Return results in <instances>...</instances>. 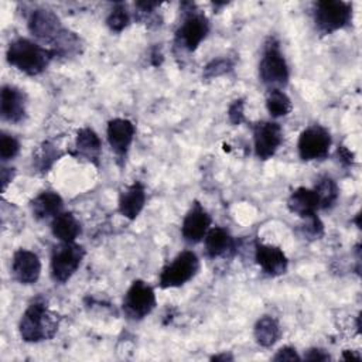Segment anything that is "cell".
<instances>
[{
  "label": "cell",
  "mask_w": 362,
  "mask_h": 362,
  "mask_svg": "<svg viewBox=\"0 0 362 362\" xmlns=\"http://www.w3.org/2000/svg\"><path fill=\"white\" fill-rule=\"evenodd\" d=\"M259 75L263 83L279 89L277 86H284L288 81V66L280 51L279 42L270 38L263 49V57L259 64Z\"/></svg>",
  "instance_id": "3"
},
{
  "label": "cell",
  "mask_w": 362,
  "mask_h": 362,
  "mask_svg": "<svg viewBox=\"0 0 362 362\" xmlns=\"http://www.w3.org/2000/svg\"><path fill=\"white\" fill-rule=\"evenodd\" d=\"M55 160H58V153L55 151L54 146L49 143H44L41 151L38 154V165L41 170H47Z\"/></svg>",
  "instance_id": "28"
},
{
  "label": "cell",
  "mask_w": 362,
  "mask_h": 362,
  "mask_svg": "<svg viewBox=\"0 0 362 362\" xmlns=\"http://www.w3.org/2000/svg\"><path fill=\"white\" fill-rule=\"evenodd\" d=\"M134 132H136L134 124L127 119L116 117L107 123V129H106L107 141H109L112 150L119 157H123L127 153V150L133 141Z\"/></svg>",
  "instance_id": "14"
},
{
  "label": "cell",
  "mask_w": 362,
  "mask_h": 362,
  "mask_svg": "<svg viewBox=\"0 0 362 362\" xmlns=\"http://www.w3.org/2000/svg\"><path fill=\"white\" fill-rule=\"evenodd\" d=\"M287 206L290 212L298 215L300 218H311L317 215V209H320V199L314 189L300 187L291 192L287 201Z\"/></svg>",
  "instance_id": "17"
},
{
  "label": "cell",
  "mask_w": 362,
  "mask_h": 362,
  "mask_svg": "<svg viewBox=\"0 0 362 362\" xmlns=\"http://www.w3.org/2000/svg\"><path fill=\"white\" fill-rule=\"evenodd\" d=\"M266 107L273 117L286 116L291 110V100L283 90L272 89L266 99Z\"/></svg>",
  "instance_id": "25"
},
{
  "label": "cell",
  "mask_w": 362,
  "mask_h": 362,
  "mask_svg": "<svg viewBox=\"0 0 362 362\" xmlns=\"http://www.w3.org/2000/svg\"><path fill=\"white\" fill-rule=\"evenodd\" d=\"M20 151V143L8 134H1L0 137V156L3 160H10L16 157Z\"/></svg>",
  "instance_id": "27"
},
{
  "label": "cell",
  "mask_w": 362,
  "mask_h": 362,
  "mask_svg": "<svg viewBox=\"0 0 362 362\" xmlns=\"http://www.w3.org/2000/svg\"><path fill=\"white\" fill-rule=\"evenodd\" d=\"M331 147V136L327 129L320 124L307 127L298 137L297 148L303 160H321L328 156Z\"/></svg>",
  "instance_id": "8"
},
{
  "label": "cell",
  "mask_w": 362,
  "mask_h": 362,
  "mask_svg": "<svg viewBox=\"0 0 362 362\" xmlns=\"http://www.w3.org/2000/svg\"><path fill=\"white\" fill-rule=\"evenodd\" d=\"M199 270V259L191 250L181 252L160 273V286L163 288L180 287L191 280Z\"/></svg>",
  "instance_id": "6"
},
{
  "label": "cell",
  "mask_w": 362,
  "mask_h": 362,
  "mask_svg": "<svg viewBox=\"0 0 362 362\" xmlns=\"http://www.w3.org/2000/svg\"><path fill=\"white\" fill-rule=\"evenodd\" d=\"M0 113L4 120L18 123L25 116V96L11 85H4L0 93Z\"/></svg>",
  "instance_id": "15"
},
{
  "label": "cell",
  "mask_w": 362,
  "mask_h": 362,
  "mask_svg": "<svg viewBox=\"0 0 362 362\" xmlns=\"http://www.w3.org/2000/svg\"><path fill=\"white\" fill-rule=\"evenodd\" d=\"M204 243H205V252L209 257L225 256L235 249L232 236L228 233V230L219 226H214L208 229L204 238Z\"/></svg>",
  "instance_id": "19"
},
{
  "label": "cell",
  "mask_w": 362,
  "mask_h": 362,
  "mask_svg": "<svg viewBox=\"0 0 362 362\" xmlns=\"http://www.w3.org/2000/svg\"><path fill=\"white\" fill-rule=\"evenodd\" d=\"M232 65L229 64L228 59H216V61H212L211 64L206 65L205 68V76L208 78H212V76H218L223 72H226Z\"/></svg>",
  "instance_id": "29"
},
{
  "label": "cell",
  "mask_w": 362,
  "mask_h": 362,
  "mask_svg": "<svg viewBox=\"0 0 362 362\" xmlns=\"http://www.w3.org/2000/svg\"><path fill=\"white\" fill-rule=\"evenodd\" d=\"M253 141L256 156L262 160H267L280 147L283 141V132L276 122H259L253 126Z\"/></svg>",
  "instance_id": "9"
},
{
  "label": "cell",
  "mask_w": 362,
  "mask_h": 362,
  "mask_svg": "<svg viewBox=\"0 0 362 362\" xmlns=\"http://www.w3.org/2000/svg\"><path fill=\"white\" fill-rule=\"evenodd\" d=\"M314 191L320 199V208H329L339 194L335 181L328 175H324L317 181Z\"/></svg>",
  "instance_id": "24"
},
{
  "label": "cell",
  "mask_w": 362,
  "mask_h": 362,
  "mask_svg": "<svg viewBox=\"0 0 362 362\" xmlns=\"http://www.w3.org/2000/svg\"><path fill=\"white\" fill-rule=\"evenodd\" d=\"M11 273L18 283L33 284L40 277L41 262L34 252L27 249H20L13 256Z\"/></svg>",
  "instance_id": "12"
},
{
  "label": "cell",
  "mask_w": 362,
  "mask_h": 362,
  "mask_svg": "<svg viewBox=\"0 0 362 362\" xmlns=\"http://www.w3.org/2000/svg\"><path fill=\"white\" fill-rule=\"evenodd\" d=\"M85 250L74 242H62L51 256V276L58 283L68 281L81 266Z\"/></svg>",
  "instance_id": "5"
},
{
  "label": "cell",
  "mask_w": 362,
  "mask_h": 362,
  "mask_svg": "<svg viewBox=\"0 0 362 362\" xmlns=\"http://www.w3.org/2000/svg\"><path fill=\"white\" fill-rule=\"evenodd\" d=\"M304 358H305L307 361H328V359H329V355L325 354V352L321 351V349H315V348H314V349H310Z\"/></svg>",
  "instance_id": "32"
},
{
  "label": "cell",
  "mask_w": 362,
  "mask_h": 362,
  "mask_svg": "<svg viewBox=\"0 0 362 362\" xmlns=\"http://www.w3.org/2000/svg\"><path fill=\"white\" fill-rule=\"evenodd\" d=\"M211 359L212 361H232V356L228 354H222V355H214Z\"/></svg>",
  "instance_id": "34"
},
{
  "label": "cell",
  "mask_w": 362,
  "mask_h": 362,
  "mask_svg": "<svg viewBox=\"0 0 362 362\" xmlns=\"http://www.w3.org/2000/svg\"><path fill=\"white\" fill-rule=\"evenodd\" d=\"M338 156H339V160L344 163V164H351L354 161V154L344 146H341L338 148Z\"/></svg>",
  "instance_id": "33"
},
{
  "label": "cell",
  "mask_w": 362,
  "mask_h": 362,
  "mask_svg": "<svg viewBox=\"0 0 362 362\" xmlns=\"http://www.w3.org/2000/svg\"><path fill=\"white\" fill-rule=\"evenodd\" d=\"M51 230L61 242H74L81 233V225L71 212H59L52 218Z\"/></svg>",
  "instance_id": "21"
},
{
  "label": "cell",
  "mask_w": 362,
  "mask_h": 362,
  "mask_svg": "<svg viewBox=\"0 0 362 362\" xmlns=\"http://www.w3.org/2000/svg\"><path fill=\"white\" fill-rule=\"evenodd\" d=\"M209 30L208 20L204 14L197 11H188L182 24L177 30V42L187 51H194L206 37Z\"/></svg>",
  "instance_id": "10"
},
{
  "label": "cell",
  "mask_w": 362,
  "mask_h": 362,
  "mask_svg": "<svg viewBox=\"0 0 362 362\" xmlns=\"http://www.w3.org/2000/svg\"><path fill=\"white\" fill-rule=\"evenodd\" d=\"M156 307L154 290L141 280H134L129 287L124 300L123 311L129 318L141 320L148 315Z\"/></svg>",
  "instance_id": "7"
},
{
  "label": "cell",
  "mask_w": 362,
  "mask_h": 362,
  "mask_svg": "<svg viewBox=\"0 0 362 362\" xmlns=\"http://www.w3.org/2000/svg\"><path fill=\"white\" fill-rule=\"evenodd\" d=\"M146 204V189L140 182L129 185L119 197V211L123 216L134 219Z\"/></svg>",
  "instance_id": "18"
},
{
  "label": "cell",
  "mask_w": 362,
  "mask_h": 362,
  "mask_svg": "<svg viewBox=\"0 0 362 362\" xmlns=\"http://www.w3.org/2000/svg\"><path fill=\"white\" fill-rule=\"evenodd\" d=\"M301 358L296 352L294 348L290 346H283L281 349L277 351V354L273 356V361H300Z\"/></svg>",
  "instance_id": "31"
},
{
  "label": "cell",
  "mask_w": 362,
  "mask_h": 362,
  "mask_svg": "<svg viewBox=\"0 0 362 362\" xmlns=\"http://www.w3.org/2000/svg\"><path fill=\"white\" fill-rule=\"evenodd\" d=\"M256 262L262 270L270 276L283 274L287 269V257L284 252L273 245H256Z\"/></svg>",
  "instance_id": "16"
},
{
  "label": "cell",
  "mask_w": 362,
  "mask_h": 362,
  "mask_svg": "<svg viewBox=\"0 0 362 362\" xmlns=\"http://www.w3.org/2000/svg\"><path fill=\"white\" fill-rule=\"evenodd\" d=\"M209 225H211V216L201 206V204L195 202L182 221L181 233L188 243H198L205 238L209 229Z\"/></svg>",
  "instance_id": "13"
},
{
  "label": "cell",
  "mask_w": 362,
  "mask_h": 362,
  "mask_svg": "<svg viewBox=\"0 0 362 362\" xmlns=\"http://www.w3.org/2000/svg\"><path fill=\"white\" fill-rule=\"evenodd\" d=\"M344 358H345V359H358V361L361 359L359 355H355L354 352H348V351L344 352Z\"/></svg>",
  "instance_id": "35"
},
{
  "label": "cell",
  "mask_w": 362,
  "mask_h": 362,
  "mask_svg": "<svg viewBox=\"0 0 362 362\" xmlns=\"http://www.w3.org/2000/svg\"><path fill=\"white\" fill-rule=\"evenodd\" d=\"M76 150L79 154L88 157V158H98L100 151V139L99 136L89 127L81 129L76 134Z\"/></svg>",
  "instance_id": "23"
},
{
  "label": "cell",
  "mask_w": 362,
  "mask_h": 362,
  "mask_svg": "<svg viewBox=\"0 0 362 362\" xmlns=\"http://www.w3.org/2000/svg\"><path fill=\"white\" fill-rule=\"evenodd\" d=\"M280 337V325L273 317L264 315L255 325V339L259 345L269 348L277 342Z\"/></svg>",
  "instance_id": "22"
},
{
  "label": "cell",
  "mask_w": 362,
  "mask_h": 362,
  "mask_svg": "<svg viewBox=\"0 0 362 362\" xmlns=\"http://www.w3.org/2000/svg\"><path fill=\"white\" fill-rule=\"evenodd\" d=\"M129 14L123 4H116L110 14L107 16V25L112 31H122L129 24Z\"/></svg>",
  "instance_id": "26"
},
{
  "label": "cell",
  "mask_w": 362,
  "mask_h": 362,
  "mask_svg": "<svg viewBox=\"0 0 362 362\" xmlns=\"http://www.w3.org/2000/svg\"><path fill=\"white\" fill-rule=\"evenodd\" d=\"M54 57V49H47L27 38L14 40L7 48L8 64L27 75L41 74Z\"/></svg>",
  "instance_id": "1"
},
{
  "label": "cell",
  "mask_w": 362,
  "mask_h": 362,
  "mask_svg": "<svg viewBox=\"0 0 362 362\" xmlns=\"http://www.w3.org/2000/svg\"><path fill=\"white\" fill-rule=\"evenodd\" d=\"M352 18V6L341 0L317 1L314 20L318 30L324 34H331L349 24Z\"/></svg>",
  "instance_id": "4"
},
{
  "label": "cell",
  "mask_w": 362,
  "mask_h": 362,
  "mask_svg": "<svg viewBox=\"0 0 362 362\" xmlns=\"http://www.w3.org/2000/svg\"><path fill=\"white\" fill-rule=\"evenodd\" d=\"M62 198L54 191H44L31 202L33 214L37 219H48L62 212Z\"/></svg>",
  "instance_id": "20"
},
{
  "label": "cell",
  "mask_w": 362,
  "mask_h": 362,
  "mask_svg": "<svg viewBox=\"0 0 362 362\" xmlns=\"http://www.w3.org/2000/svg\"><path fill=\"white\" fill-rule=\"evenodd\" d=\"M18 329L25 342H40L54 337L58 329V320L45 303L34 301L24 311Z\"/></svg>",
  "instance_id": "2"
},
{
  "label": "cell",
  "mask_w": 362,
  "mask_h": 362,
  "mask_svg": "<svg viewBox=\"0 0 362 362\" xmlns=\"http://www.w3.org/2000/svg\"><path fill=\"white\" fill-rule=\"evenodd\" d=\"M228 116H229V120H230L233 124H239L240 122H243V100H242V99L235 100V102L229 106Z\"/></svg>",
  "instance_id": "30"
},
{
  "label": "cell",
  "mask_w": 362,
  "mask_h": 362,
  "mask_svg": "<svg viewBox=\"0 0 362 362\" xmlns=\"http://www.w3.org/2000/svg\"><path fill=\"white\" fill-rule=\"evenodd\" d=\"M28 30L33 35L42 41L57 44L65 30L61 27L58 17L45 8H37L28 18Z\"/></svg>",
  "instance_id": "11"
}]
</instances>
